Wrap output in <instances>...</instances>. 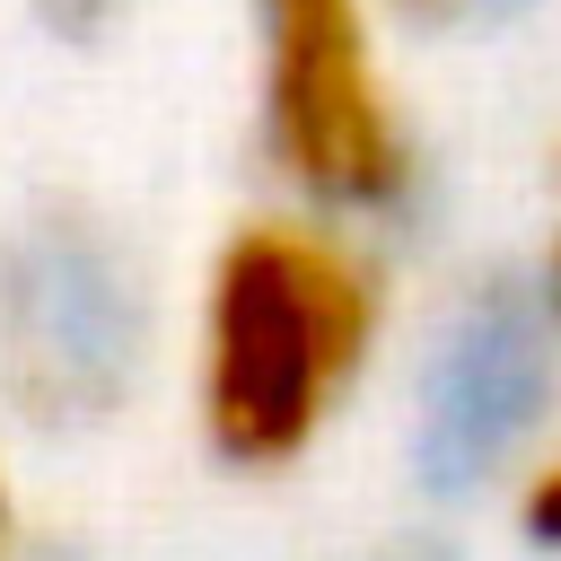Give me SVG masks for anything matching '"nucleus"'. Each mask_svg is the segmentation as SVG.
Instances as JSON below:
<instances>
[{"label":"nucleus","mask_w":561,"mask_h":561,"mask_svg":"<svg viewBox=\"0 0 561 561\" xmlns=\"http://www.w3.org/2000/svg\"><path fill=\"white\" fill-rule=\"evenodd\" d=\"M386 263L324 210H254L202 263L193 430L237 473L307 465L386 351Z\"/></svg>","instance_id":"1"},{"label":"nucleus","mask_w":561,"mask_h":561,"mask_svg":"<svg viewBox=\"0 0 561 561\" xmlns=\"http://www.w3.org/2000/svg\"><path fill=\"white\" fill-rule=\"evenodd\" d=\"M394 18H412V26H465V18H482V9H500V0H386Z\"/></svg>","instance_id":"5"},{"label":"nucleus","mask_w":561,"mask_h":561,"mask_svg":"<svg viewBox=\"0 0 561 561\" xmlns=\"http://www.w3.org/2000/svg\"><path fill=\"white\" fill-rule=\"evenodd\" d=\"M535 307L561 333V193H552V219H543V245H535Z\"/></svg>","instance_id":"4"},{"label":"nucleus","mask_w":561,"mask_h":561,"mask_svg":"<svg viewBox=\"0 0 561 561\" xmlns=\"http://www.w3.org/2000/svg\"><path fill=\"white\" fill-rule=\"evenodd\" d=\"M508 508H517V535H526L535 552H561V438L526 456V473H517Z\"/></svg>","instance_id":"3"},{"label":"nucleus","mask_w":561,"mask_h":561,"mask_svg":"<svg viewBox=\"0 0 561 561\" xmlns=\"http://www.w3.org/2000/svg\"><path fill=\"white\" fill-rule=\"evenodd\" d=\"M105 9H114V0H44V18H53V26H70V35H79V26H96Z\"/></svg>","instance_id":"6"},{"label":"nucleus","mask_w":561,"mask_h":561,"mask_svg":"<svg viewBox=\"0 0 561 561\" xmlns=\"http://www.w3.org/2000/svg\"><path fill=\"white\" fill-rule=\"evenodd\" d=\"M254 131L298 210L377 228L421 184V140L386 70V0H245Z\"/></svg>","instance_id":"2"},{"label":"nucleus","mask_w":561,"mask_h":561,"mask_svg":"<svg viewBox=\"0 0 561 561\" xmlns=\"http://www.w3.org/2000/svg\"><path fill=\"white\" fill-rule=\"evenodd\" d=\"M0 561H18V491H9V465H0Z\"/></svg>","instance_id":"7"}]
</instances>
